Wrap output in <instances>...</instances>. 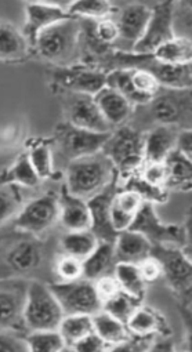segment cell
I'll use <instances>...</instances> for the list:
<instances>
[{
  "instance_id": "cell-7",
  "label": "cell",
  "mask_w": 192,
  "mask_h": 352,
  "mask_svg": "<svg viewBox=\"0 0 192 352\" xmlns=\"http://www.w3.org/2000/svg\"><path fill=\"white\" fill-rule=\"evenodd\" d=\"M64 316V311L49 287V283L41 279H31L24 307L27 333L35 330H58Z\"/></svg>"
},
{
  "instance_id": "cell-49",
  "label": "cell",
  "mask_w": 192,
  "mask_h": 352,
  "mask_svg": "<svg viewBox=\"0 0 192 352\" xmlns=\"http://www.w3.org/2000/svg\"><path fill=\"white\" fill-rule=\"evenodd\" d=\"M71 349L78 351V352H100V351L108 349V346L96 331H92L90 334H87L86 337H83L82 340L75 342L71 346Z\"/></svg>"
},
{
  "instance_id": "cell-3",
  "label": "cell",
  "mask_w": 192,
  "mask_h": 352,
  "mask_svg": "<svg viewBox=\"0 0 192 352\" xmlns=\"http://www.w3.org/2000/svg\"><path fill=\"white\" fill-rule=\"evenodd\" d=\"M81 20L71 17L43 30L36 38L34 54L56 68L81 63Z\"/></svg>"
},
{
  "instance_id": "cell-39",
  "label": "cell",
  "mask_w": 192,
  "mask_h": 352,
  "mask_svg": "<svg viewBox=\"0 0 192 352\" xmlns=\"http://www.w3.org/2000/svg\"><path fill=\"white\" fill-rule=\"evenodd\" d=\"M122 188L125 190H130L134 191L136 194H138L141 197V199L144 202H149V204H164L167 202L169 198V191L164 188H158L153 187L151 184H148L147 182H144L138 171H134L131 174H129L127 177H125V183L122 186Z\"/></svg>"
},
{
  "instance_id": "cell-14",
  "label": "cell",
  "mask_w": 192,
  "mask_h": 352,
  "mask_svg": "<svg viewBox=\"0 0 192 352\" xmlns=\"http://www.w3.org/2000/svg\"><path fill=\"white\" fill-rule=\"evenodd\" d=\"M107 74L100 68L79 63L68 68H56L52 80L57 93L71 91L94 97L107 86Z\"/></svg>"
},
{
  "instance_id": "cell-24",
  "label": "cell",
  "mask_w": 192,
  "mask_h": 352,
  "mask_svg": "<svg viewBox=\"0 0 192 352\" xmlns=\"http://www.w3.org/2000/svg\"><path fill=\"white\" fill-rule=\"evenodd\" d=\"M142 204L144 201L138 194L118 187L111 202V223L118 234L130 228Z\"/></svg>"
},
{
  "instance_id": "cell-37",
  "label": "cell",
  "mask_w": 192,
  "mask_h": 352,
  "mask_svg": "<svg viewBox=\"0 0 192 352\" xmlns=\"http://www.w3.org/2000/svg\"><path fill=\"white\" fill-rule=\"evenodd\" d=\"M24 206L21 187L16 184L0 186V227L16 219Z\"/></svg>"
},
{
  "instance_id": "cell-33",
  "label": "cell",
  "mask_w": 192,
  "mask_h": 352,
  "mask_svg": "<svg viewBox=\"0 0 192 352\" xmlns=\"http://www.w3.org/2000/svg\"><path fill=\"white\" fill-rule=\"evenodd\" d=\"M114 275L123 292L144 301L147 293V283L142 279V275L137 264L116 263L114 268Z\"/></svg>"
},
{
  "instance_id": "cell-8",
  "label": "cell",
  "mask_w": 192,
  "mask_h": 352,
  "mask_svg": "<svg viewBox=\"0 0 192 352\" xmlns=\"http://www.w3.org/2000/svg\"><path fill=\"white\" fill-rule=\"evenodd\" d=\"M144 235L153 245H174L191 249L189 219L185 224H166L155 212L153 204L144 202L137 212L130 228Z\"/></svg>"
},
{
  "instance_id": "cell-1",
  "label": "cell",
  "mask_w": 192,
  "mask_h": 352,
  "mask_svg": "<svg viewBox=\"0 0 192 352\" xmlns=\"http://www.w3.org/2000/svg\"><path fill=\"white\" fill-rule=\"evenodd\" d=\"M56 256L43 238L16 230L0 239V278L31 280L46 267L53 270Z\"/></svg>"
},
{
  "instance_id": "cell-6",
  "label": "cell",
  "mask_w": 192,
  "mask_h": 352,
  "mask_svg": "<svg viewBox=\"0 0 192 352\" xmlns=\"http://www.w3.org/2000/svg\"><path fill=\"white\" fill-rule=\"evenodd\" d=\"M101 152L112 162L119 177H127L144 163V133L130 124L115 127Z\"/></svg>"
},
{
  "instance_id": "cell-15",
  "label": "cell",
  "mask_w": 192,
  "mask_h": 352,
  "mask_svg": "<svg viewBox=\"0 0 192 352\" xmlns=\"http://www.w3.org/2000/svg\"><path fill=\"white\" fill-rule=\"evenodd\" d=\"M174 2H159L151 8V17L142 38L136 43L133 54L151 56L159 46L175 38L173 30Z\"/></svg>"
},
{
  "instance_id": "cell-28",
  "label": "cell",
  "mask_w": 192,
  "mask_h": 352,
  "mask_svg": "<svg viewBox=\"0 0 192 352\" xmlns=\"http://www.w3.org/2000/svg\"><path fill=\"white\" fill-rule=\"evenodd\" d=\"M92 319L94 331L100 336V338L107 344L108 349L111 351H114L116 346L131 338V334L126 323L115 319L103 309L94 314Z\"/></svg>"
},
{
  "instance_id": "cell-21",
  "label": "cell",
  "mask_w": 192,
  "mask_h": 352,
  "mask_svg": "<svg viewBox=\"0 0 192 352\" xmlns=\"http://www.w3.org/2000/svg\"><path fill=\"white\" fill-rule=\"evenodd\" d=\"M94 101L101 111L105 120L115 129L122 124H127L134 107L116 90L105 86L96 96Z\"/></svg>"
},
{
  "instance_id": "cell-2",
  "label": "cell",
  "mask_w": 192,
  "mask_h": 352,
  "mask_svg": "<svg viewBox=\"0 0 192 352\" xmlns=\"http://www.w3.org/2000/svg\"><path fill=\"white\" fill-rule=\"evenodd\" d=\"M127 124L142 133L155 126L191 129V89L160 87L147 104L134 108Z\"/></svg>"
},
{
  "instance_id": "cell-29",
  "label": "cell",
  "mask_w": 192,
  "mask_h": 352,
  "mask_svg": "<svg viewBox=\"0 0 192 352\" xmlns=\"http://www.w3.org/2000/svg\"><path fill=\"white\" fill-rule=\"evenodd\" d=\"M116 265L114 243L109 242H98L94 252L83 260V278L94 282L96 279L114 274V268Z\"/></svg>"
},
{
  "instance_id": "cell-41",
  "label": "cell",
  "mask_w": 192,
  "mask_h": 352,
  "mask_svg": "<svg viewBox=\"0 0 192 352\" xmlns=\"http://www.w3.org/2000/svg\"><path fill=\"white\" fill-rule=\"evenodd\" d=\"M53 275L57 282H71L83 278V261L72 256L60 253L53 264ZM56 282V280H54Z\"/></svg>"
},
{
  "instance_id": "cell-22",
  "label": "cell",
  "mask_w": 192,
  "mask_h": 352,
  "mask_svg": "<svg viewBox=\"0 0 192 352\" xmlns=\"http://www.w3.org/2000/svg\"><path fill=\"white\" fill-rule=\"evenodd\" d=\"M126 326L130 334L136 337H156L170 334V327L167 326L164 316L159 311L144 304L137 307L126 322Z\"/></svg>"
},
{
  "instance_id": "cell-34",
  "label": "cell",
  "mask_w": 192,
  "mask_h": 352,
  "mask_svg": "<svg viewBox=\"0 0 192 352\" xmlns=\"http://www.w3.org/2000/svg\"><path fill=\"white\" fill-rule=\"evenodd\" d=\"M58 331L63 336L67 349L94 331L93 319L90 315H65L58 326Z\"/></svg>"
},
{
  "instance_id": "cell-12",
  "label": "cell",
  "mask_w": 192,
  "mask_h": 352,
  "mask_svg": "<svg viewBox=\"0 0 192 352\" xmlns=\"http://www.w3.org/2000/svg\"><path fill=\"white\" fill-rule=\"evenodd\" d=\"M60 217L58 197L54 192L41 195L23 206L14 219V228L39 238H43Z\"/></svg>"
},
{
  "instance_id": "cell-13",
  "label": "cell",
  "mask_w": 192,
  "mask_h": 352,
  "mask_svg": "<svg viewBox=\"0 0 192 352\" xmlns=\"http://www.w3.org/2000/svg\"><path fill=\"white\" fill-rule=\"evenodd\" d=\"M58 94L61 97L65 122L96 133H111L114 130L103 116L93 96L71 91H61Z\"/></svg>"
},
{
  "instance_id": "cell-38",
  "label": "cell",
  "mask_w": 192,
  "mask_h": 352,
  "mask_svg": "<svg viewBox=\"0 0 192 352\" xmlns=\"http://www.w3.org/2000/svg\"><path fill=\"white\" fill-rule=\"evenodd\" d=\"M30 351L35 352H58L67 349L65 341L58 330H35L24 336Z\"/></svg>"
},
{
  "instance_id": "cell-45",
  "label": "cell",
  "mask_w": 192,
  "mask_h": 352,
  "mask_svg": "<svg viewBox=\"0 0 192 352\" xmlns=\"http://www.w3.org/2000/svg\"><path fill=\"white\" fill-rule=\"evenodd\" d=\"M130 71H131V83L136 91L151 100L160 89V85L158 83V80L148 71L137 69V68Z\"/></svg>"
},
{
  "instance_id": "cell-31",
  "label": "cell",
  "mask_w": 192,
  "mask_h": 352,
  "mask_svg": "<svg viewBox=\"0 0 192 352\" xmlns=\"http://www.w3.org/2000/svg\"><path fill=\"white\" fill-rule=\"evenodd\" d=\"M98 239L90 231H65L60 238L58 246L61 253L72 256L79 260H86L97 248Z\"/></svg>"
},
{
  "instance_id": "cell-44",
  "label": "cell",
  "mask_w": 192,
  "mask_h": 352,
  "mask_svg": "<svg viewBox=\"0 0 192 352\" xmlns=\"http://www.w3.org/2000/svg\"><path fill=\"white\" fill-rule=\"evenodd\" d=\"M173 30L175 38L191 39V5L186 2H174Z\"/></svg>"
},
{
  "instance_id": "cell-18",
  "label": "cell",
  "mask_w": 192,
  "mask_h": 352,
  "mask_svg": "<svg viewBox=\"0 0 192 352\" xmlns=\"http://www.w3.org/2000/svg\"><path fill=\"white\" fill-rule=\"evenodd\" d=\"M25 14H27V20L23 28V34L30 42V45L32 46V49L35 46L36 38L43 30L72 17L68 13L67 8H61L53 3H35V2L25 3Z\"/></svg>"
},
{
  "instance_id": "cell-20",
  "label": "cell",
  "mask_w": 192,
  "mask_h": 352,
  "mask_svg": "<svg viewBox=\"0 0 192 352\" xmlns=\"http://www.w3.org/2000/svg\"><path fill=\"white\" fill-rule=\"evenodd\" d=\"M60 217L58 223L65 231H86L90 230L92 217L87 206V201L74 197L63 186L58 195Z\"/></svg>"
},
{
  "instance_id": "cell-27",
  "label": "cell",
  "mask_w": 192,
  "mask_h": 352,
  "mask_svg": "<svg viewBox=\"0 0 192 352\" xmlns=\"http://www.w3.org/2000/svg\"><path fill=\"white\" fill-rule=\"evenodd\" d=\"M164 166L167 170V191H191L192 182V162L191 157L184 156L178 151L173 149L164 159Z\"/></svg>"
},
{
  "instance_id": "cell-42",
  "label": "cell",
  "mask_w": 192,
  "mask_h": 352,
  "mask_svg": "<svg viewBox=\"0 0 192 352\" xmlns=\"http://www.w3.org/2000/svg\"><path fill=\"white\" fill-rule=\"evenodd\" d=\"M92 31L94 38L104 46L112 47L119 39V30L112 17L103 20H93Z\"/></svg>"
},
{
  "instance_id": "cell-43",
  "label": "cell",
  "mask_w": 192,
  "mask_h": 352,
  "mask_svg": "<svg viewBox=\"0 0 192 352\" xmlns=\"http://www.w3.org/2000/svg\"><path fill=\"white\" fill-rule=\"evenodd\" d=\"M137 171L140 177L148 184L166 190L167 170L163 162H144Z\"/></svg>"
},
{
  "instance_id": "cell-23",
  "label": "cell",
  "mask_w": 192,
  "mask_h": 352,
  "mask_svg": "<svg viewBox=\"0 0 192 352\" xmlns=\"http://www.w3.org/2000/svg\"><path fill=\"white\" fill-rule=\"evenodd\" d=\"M178 127L155 126L144 131V162H164L175 146Z\"/></svg>"
},
{
  "instance_id": "cell-17",
  "label": "cell",
  "mask_w": 192,
  "mask_h": 352,
  "mask_svg": "<svg viewBox=\"0 0 192 352\" xmlns=\"http://www.w3.org/2000/svg\"><path fill=\"white\" fill-rule=\"evenodd\" d=\"M119 177H116L108 187L87 201L90 210L92 226L90 231L96 235L98 242L115 243L118 232L114 230L111 223V202L118 191Z\"/></svg>"
},
{
  "instance_id": "cell-25",
  "label": "cell",
  "mask_w": 192,
  "mask_h": 352,
  "mask_svg": "<svg viewBox=\"0 0 192 352\" xmlns=\"http://www.w3.org/2000/svg\"><path fill=\"white\" fill-rule=\"evenodd\" d=\"M151 249L152 245L149 241L140 232L131 230L119 232L114 243L116 263L138 264L151 254Z\"/></svg>"
},
{
  "instance_id": "cell-11",
  "label": "cell",
  "mask_w": 192,
  "mask_h": 352,
  "mask_svg": "<svg viewBox=\"0 0 192 352\" xmlns=\"http://www.w3.org/2000/svg\"><path fill=\"white\" fill-rule=\"evenodd\" d=\"M28 283L23 278H0V331L27 334L24 307Z\"/></svg>"
},
{
  "instance_id": "cell-16",
  "label": "cell",
  "mask_w": 192,
  "mask_h": 352,
  "mask_svg": "<svg viewBox=\"0 0 192 352\" xmlns=\"http://www.w3.org/2000/svg\"><path fill=\"white\" fill-rule=\"evenodd\" d=\"M151 17V8L142 3H129L116 9L112 19L119 30V39L115 50L131 53L136 43L142 38Z\"/></svg>"
},
{
  "instance_id": "cell-47",
  "label": "cell",
  "mask_w": 192,
  "mask_h": 352,
  "mask_svg": "<svg viewBox=\"0 0 192 352\" xmlns=\"http://www.w3.org/2000/svg\"><path fill=\"white\" fill-rule=\"evenodd\" d=\"M93 283H94L97 296L100 297L101 302H105L107 300L112 298V297L116 296L119 292H122L120 285H119V282L116 280V278H115L114 274L104 275V276L96 279Z\"/></svg>"
},
{
  "instance_id": "cell-48",
  "label": "cell",
  "mask_w": 192,
  "mask_h": 352,
  "mask_svg": "<svg viewBox=\"0 0 192 352\" xmlns=\"http://www.w3.org/2000/svg\"><path fill=\"white\" fill-rule=\"evenodd\" d=\"M137 265H138V270H140V272L142 275V279L145 280L147 285L158 280L159 278H162L160 263L153 256L149 254L147 258H144Z\"/></svg>"
},
{
  "instance_id": "cell-19",
  "label": "cell",
  "mask_w": 192,
  "mask_h": 352,
  "mask_svg": "<svg viewBox=\"0 0 192 352\" xmlns=\"http://www.w3.org/2000/svg\"><path fill=\"white\" fill-rule=\"evenodd\" d=\"M34 56V49L13 23L0 19V63L24 64Z\"/></svg>"
},
{
  "instance_id": "cell-26",
  "label": "cell",
  "mask_w": 192,
  "mask_h": 352,
  "mask_svg": "<svg viewBox=\"0 0 192 352\" xmlns=\"http://www.w3.org/2000/svg\"><path fill=\"white\" fill-rule=\"evenodd\" d=\"M25 152L42 182L56 179L57 171L52 138H32L28 141Z\"/></svg>"
},
{
  "instance_id": "cell-35",
  "label": "cell",
  "mask_w": 192,
  "mask_h": 352,
  "mask_svg": "<svg viewBox=\"0 0 192 352\" xmlns=\"http://www.w3.org/2000/svg\"><path fill=\"white\" fill-rule=\"evenodd\" d=\"M107 86L122 94L134 108L144 105L149 98L138 94L131 83L130 69H112L107 74Z\"/></svg>"
},
{
  "instance_id": "cell-50",
  "label": "cell",
  "mask_w": 192,
  "mask_h": 352,
  "mask_svg": "<svg viewBox=\"0 0 192 352\" xmlns=\"http://www.w3.org/2000/svg\"><path fill=\"white\" fill-rule=\"evenodd\" d=\"M175 151L182 153L186 157L192 155V130L191 129H180L175 138Z\"/></svg>"
},
{
  "instance_id": "cell-9",
  "label": "cell",
  "mask_w": 192,
  "mask_h": 352,
  "mask_svg": "<svg viewBox=\"0 0 192 352\" xmlns=\"http://www.w3.org/2000/svg\"><path fill=\"white\" fill-rule=\"evenodd\" d=\"M109 134L79 129L64 120L57 124L54 137H52L53 151L68 164L78 157L101 152Z\"/></svg>"
},
{
  "instance_id": "cell-5",
  "label": "cell",
  "mask_w": 192,
  "mask_h": 352,
  "mask_svg": "<svg viewBox=\"0 0 192 352\" xmlns=\"http://www.w3.org/2000/svg\"><path fill=\"white\" fill-rule=\"evenodd\" d=\"M162 267V276L175 296L180 308H191L192 265L191 256L174 245H153L151 249Z\"/></svg>"
},
{
  "instance_id": "cell-46",
  "label": "cell",
  "mask_w": 192,
  "mask_h": 352,
  "mask_svg": "<svg viewBox=\"0 0 192 352\" xmlns=\"http://www.w3.org/2000/svg\"><path fill=\"white\" fill-rule=\"evenodd\" d=\"M0 352H30V346L23 334L0 331Z\"/></svg>"
},
{
  "instance_id": "cell-32",
  "label": "cell",
  "mask_w": 192,
  "mask_h": 352,
  "mask_svg": "<svg viewBox=\"0 0 192 352\" xmlns=\"http://www.w3.org/2000/svg\"><path fill=\"white\" fill-rule=\"evenodd\" d=\"M156 61L167 65H185L192 61L191 39L174 38L159 46L152 54Z\"/></svg>"
},
{
  "instance_id": "cell-40",
  "label": "cell",
  "mask_w": 192,
  "mask_h": 352,
  "mask_svg": "<svg viewBox=\"0 0 192 352\" xmlns=\"http://www.w3.org/2000/svg\"><path fill=\"white\" fill-rule=\"evenodd\" d=\"M141 304H142L141 300H138V298H136V297H133V296H130V294H127L126 292L122 290L116 296H114L112 298L103 302V311H105L107 314H109L115 319L126 323L129 320V318L131 316V314Z\"/></svg>"
},
{
  "instance_id": "cell-30",
  "label": "cell",
  "mask_w": 192,
  "mask_h": 352,
  "mask_svg": "<svg viewBox=\"0 0 192 352\" xmlns=\"http://www.w3.org/2000/svg\"><path fill=\"white\" fill-rule=\"evenodd\" d=\"M41 182L42 180L34 170L27 152L20 153L9 167L0 171V186L16 184L25 188H35Z\"/></svg>"
},
{
  "instance_id": "cell-10",
  "label": "cell",
  "mask_w": 192,
  "mask_h": 352,
  "mask_svg": "<svg viewBox=\"0 0 192 352\" xmlns=\"http://www.w3.org/2000/svg\"><path fill=\"white\" fill-rule=\"evenodd\" d=\"M49 287L58 300L64 315H90L103 309L94 283L85 278L71 282H49Z\"/></svg>"
},
{
  "instance_id": "cell-36",
  "label": "cell",
  "mask_w": 192,
  "mask_h": 352,
  "mask_svg": "<svg viewBox=\"0 0 192 352\" xmlns=\"http://www.w3.org/2000/svg\"><path fill=\"white\" fill-rule=\"evenodd\" d=\"M68 13L76 19L86 20H103L112 17L116 12V8L105 2V0H81V2H74L67 8Z\"/></svg>"
},
{
  "instance_id": "cell-4",
  "label": "cell",
  "mask_w": 192,
  "mask_h": 352,
  "mask_svg": "<svg viewBox=\"0 0 192 352\" xmlns=\"http://www.w3.org/2000/svg\"><path fill=\"white\" fill-rule=\"evenodd\" d=\"M118 177L112 162L97 152L78 157L65 166V188L74 197L89 201Z\"/></svg>"
}]
</instances>
